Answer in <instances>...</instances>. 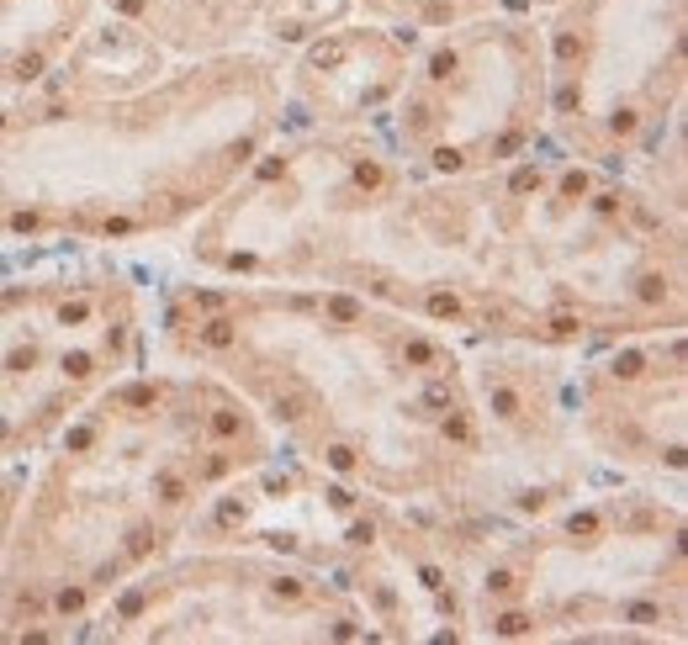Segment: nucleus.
<instances>
[{"instance_id":"nucleus-1","label":"nucleus","mask_w":688,"mask_h":645,"mask_svg":"<svg viewBox=\"0 0 688 645\" xmlns=\"http://www.w3.org/2000/svg\"><path fill=\"white\" fill-rule=\"evenodd\" d=\"M334 286L450 339L593 349L688 328V222L630 175L540 143L482 175H408L365 196Z\"/></svg>"},{"instance_id":"nucleus-2","label":"nucleus","mask_w":688,"mask_h":645,"mask_svg":"<svg viewBox=\"0 0 688 645\" xmlns=\"http://www.w3.org/2000/svg\"><path fill=\"white\" fill-rule=\"evenodd\" d=\"M148 355L228 381L270 439L386 502L466 508L482 429L461 339L344 286L164 275Z\"/></svg>"},{"instance_id":"nucleus-3","label":"nucleus","mask_w":688,"mask_h":645,"mask_svg":"<svg viewBox=\"0 0 688 645\" xmlns=\"http://www.w3.org/2000/svg\"><path fill=\"white\" fill-rule=\"evenodd\" d=\"M281 444L218 376L154 360L106 381L27 460L0 550V645L80 640L111 593L191 539Z\"/></svg>"},{"instance_id":"nucleus-4","label":"nucleus","mask_w":688,"mask_h":645,"mask_svg":"<svg viewBox=\"0 0 688 645\" xmlns=\"http://www.w3.org/2000/svg\"><path fill=\"white\" fill-rule=\"evenodd\" d=\"M281 69L286 53L244 43L111 96L0 101V254L175 243L286 127Z\"/></svg>"},{"instance_id":"nucleus-5","label":"nucleus","mask_w":688,"mask_h":645,"mask_svg":"<svg viewBox=\"0 0 688 645\" xmlns=\"http://www.w3.org/2000/svg\"><path fill=\"white\" fill-rule=\"evenodd\" d=\"M683 487L598 481L530 524H493L466 576L461 640H688Z\"/></svg>"},{"instance_id":"nucleus-6","label":"nucleus","mask_w":688,"mask_h":645,"mask_svg":"<svg viewBox=\"0 0 688 645\" xmlns=\"http://www.w3.org/2000/svg\"><path fill=\"white\" fill-rule=\"evenodd\" d=\"M159 275L117 254L0 270V466H27L106 381L148 360Z\"/></svg>"},{"instance_id":"nucleus-7","label":"nucleus","mask_w":688,"mask_h":645,"mask_svg":"<svg viewBox=\"0 0 688 645\" xmlns=\"http://www.w3.org/2000/svg\"><path fill=\"white\" fill-rule=\"evenodd\" d=\"M96 645H365V609L328 572L260 545L191 539L111 593Z\"/></svg>"},{"instance_id":"nucleus-8","label":"nucleus","mask_w":688,"mask_h":645,"mask_svg":"<svg viewBox=\"0 0 688 645\" xmlns=\"http://www.w3.org/2000/svg\"><path fill=\"white\" fill-rule=\"evenodd\" d=\"M408 175H482L545 143L540 11L498 6L413 37L408 74L381 117Z\"/></svg>"},{"instance_id":"nucleus-9","label":"nucleus","mask_w":688,"mask_h":645,"mask_svg":"<svg viewBox=\"0 0 688 645\" xmlns=\"http://www.w3.org/2000/svg\"><path fill=\"white\" fill-rule=\"evenodd\" d=\"M545 143L625 175L688 106V0H556L540 11Z\"/></svg>"},{"instance_id":"nucleus-10","label":"nucleus","mask_w":688,"mask_h":645,"mask_svg":"<svg viewBox=\"0 0 688 645\" xmlns=\"http://www.w3.org/2000/svg\"><path fill=\"white\" fill-rule=\"evenodd\" d=\"M461 360H466L477 429H482L466 513L498 518V524H530L609 481L577 439L572 349L466 339Z\"/></svg>"},{"instance_id":"nucleus-11","label":"nucleus","mask_w":688,"mask_h":645,"mask_svg":"<svg viewBox=\"0 0 688 645\" xmlns=\"http://www.w3.org/2000/svg\"><path fill=\"white\" fill-rule=\"evenodd\" d=\"M572 418L593 466L615 481L683 487L688 328L572 349Z\"/></svg>"},{"instance_id":"nucleus-12","label":"nucleus","mask_w":688,"mask_h":645,"mask_svg":"<svg viewBox=\"0 0 688 645\" xmlns=\"http://www.w3.org/2000/svg\"><path fill=\"white\" fill-rule=\"evenodd\" d=\"M408 53L413 37L365 16H344L286 48V127H376L408 74Z\"/></svg>"},{"instance_id":"nucleus-13","label":"nucleus","mask_w":688,"mask_h":645,"mask_svg":"<svg viewBox=\"0 0 688 645\" xmlns=\"http://www.w3.org/2000/svg\"><path fill=\"white\" fill-rule=\"evenodd\" d=\"M96 11L101 0H0V101L37 90Z\"/></svg>"},{"instance_id":"nucleus-14","label":"nucleus","mask_w":688,"mask_h":645,"mask_svg":"<svg viewBox=\"0 0 688 645\" xmlns=\"http://www.w3.org/2000/svg\"><path fill=\"white\" fill-rule=\"evenodd\" d=\"M169 53L159 48L143 27H133L127 16L106 11L101 6L90 16L74 48L64 53V64L48 74V90H69V96H111V90H133V85H148L154 74L169 69Z\"/></svg>"},{"instance_id":"nucleus-15","label":"nucleus","mask_w":688,"mask_h":645,"mask_svg":"<svg viewBox=\"0 0 688 645\" xmlns=\"http://www.w3.org/2000/svg\"><path fill=\"white\" fill-rule=\"evenodd\" d=\"M101 6L143 27L169 59L244 48L254 43V27L265 11V0H101Z\"/></svg>"},{"instance_id":"nucleus-16","label":"nucleus","mask_w":688,"mask_h":645,"mask_svg":"<svg viewBox=\"0 0 688 645\" xmlns=\"http://www.w3.org/2000/svg\"><path fill=\"white\" fill-rule=\"evenodd\" d=\"M625 175L636 180L652 201H662L673 217H683V222H688V106L678 111L662 132H657V143L646 148Z\"/></svg>"},{"instance_id":"nucleus-17","label":"nucleus","mask_w":688,"mask_h":645,"mask_svg":"<svg viewBox=\"0 0 688 645\" xmlns=\"http://www.w3.org/2000/svg\"><path fill=\"white\" fill-rule=\"evenodd\" d=\"M498 6H508V0H355V16L392 27L402 37H429L456 22H471V16H487Z\"/></svg>"},{"instance_id":"nucleus-18","label":"nucleus","mask_w":688,"mask_h":645,"mask_svg":"<svg viewBox=\"0 0 688 645\" xmlns=\"http://www.w3.org/2000/svg\"><path fill=\"white\" fill-rule=\"evenodd\" d=\"M344 16H355V0H265L260 27H254V43L286 53L297 43H307L313 32L344 22Z\"/></svg>"},{"instance_id":"nucleus-19","label":"nucleus","mask_w":688,"mask_h":645,"mask_svg":"<svg viewBox=\"0 0 688 645\" xmlns=\"http://www.w3.org/2000/svg\"><path fill=\"white\" fill-rule=\"evenodd\" d=\"M22 476H27V466H0V550H6V529H11V513H16Z\"/></svg>"},{"instance_id":"nucleus-20","label":"nucleus","mask_w":688,"mask_h":645,"mask_svg":"<svg viewBox=\"0 0 688 645\" xmlns=\"http://www.w3.org/2000/svg\"><path fill=\"white\" fill-rule=\"evenodd\" d=\"M508 6H519V11H545V6H556V0H508Z\"/></svg>"}]
</instances>
